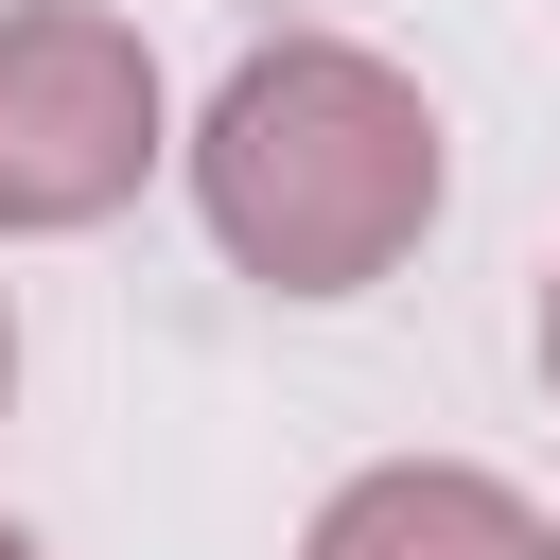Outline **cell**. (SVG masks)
Masks as SVG:
<instances>
[{
    "instance_id": "1",
    "label": "cell",
    "mask_w": 560,
    "mask_h": 560,
    "mask_svg": "<svg viewBox=\"0 0 560 560\" xmlns=\"http://www.w3.org/2000/svg\"><path fill=\"white\" fill-rule=\"evenodd\" d=\"M192 210L262 298H368L438 228V105L350 35H262L192 122Z\"/></svg>"
},
{
    "instance_id": "2",
    "label": "cell",
    "mask_w": 560,
    "mask_h": 560,
    "mask_svg": "<svg viewBox=\"0 0 560 560\" xmlns=\"http://www.w3.org/2000/svg\"><path fill=\"white\" fill-rule=\"evenodd\" d=\"M158 52L88 0H18L0 18V245L35 228H105L158 175Z\"/></svg>"
},
{
    "instance_id": "3",
    "label": "cell",
    "mask_w": 560,
    "mask_h": 560,
    "mask_svg": "<svg viewBox=\"0 0 560 560\" xmlns=\"http://www.w3.org/2000/svg\"><path fill=\"white\" fill-rule=\"evenodd\" d=\"M298 560H560V525L508 472H472V455H385V472H350L315 508Z\"/></svg>"
},
{
    "instance_id": "4",
    "label": "cell",
    "mask_w": 560,
    "mask_h": 560,
    "mask_svg": "<svg viewBox=\"0 0 560 560\" xmlns=\"http://www.w3.org/2000/svg\"><path fill=\"white\" fill-rule=\"evenodd\" d=\"M542 385H560V280H542Z\"/></svg>"
},
{
    "instance_id": "5",
    "label": "cell",
    "mask_w": 560,
    "mask_h": 560,
    "mask_svg": "<svg viewBox=\"0 0 560 560\" xmlns=\"http://www.w3.org/2000/svg\"><path fill=\"white\" fill-rule=\"evenodd\" d=\"M0 402H18V298H0Z\"/></svg>"
},
{
    "instance_id": "6",
    "label": "cell",
    "mask_w": 560,
    "mask_h": 560,
    "mask_svg": "<svg viewBox=\"0 0 560 560\" xmlns=\"http://www.w3.org/2000/svg\"><path fill=\"white\" fill-rule=\"evenodd\" d=\"M0 560H35V525H0Z\"/></svg>"
}]
</instances>
